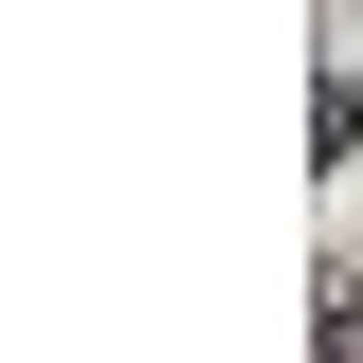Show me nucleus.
<instances>
[{"mask_svg":"<svg viewBox=\"0 0 363 363\" xmlns=\"http://www.w3.org/2000/svg\"><path fill=\"white\" fill-rule=\"evenodd\" d=\"M327 363H363V291H327Z\"/></svg>","mask_w":363,"mask_h":363,"instance_id":"nucleus-1","label":"nucleus"}]
</instances>
